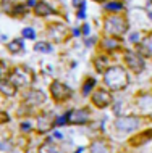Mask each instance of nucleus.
Wrapping results in <instances>:
<instances>
[{
	"label": "nucleus",
	"mask_w": 152,
	"mask_h": 153,
	"mask_svg": "<svg viewBox=\"0 0 152 153\" xmlns=\"http://www.w3.org/2000/svg\"><path fill=\"white\" fill-rule=\"evenodd\" d=\"M104 82L110 90H123L130 84V76L123 66H110L104 73Z\"/></svg>",
	"instance_id": "f257e3e1"
},
{
	"label": "nucleus",
	"mask_w": 152,
	"mask_h": 153,
	"mask_svg": "<svg viewBox=\"0 0 152 153\" xmlns=\"http://www.w3.org/2000/svg\"><path fill=\"white\" fill-rule=\"evenodd\" d=\"M128 27L130 23L123 15H112L104 21V32L107 37H120L128 31Z\"/></svg>",
	"instance_id": "f03ea898"
},
{
	"label": "nucleus",
	"mask_w": 152,
	"mask_h": 153,
	"mask_svg": "<svg viewBox=\"0 0 152 153\" xmlns=\"http://www.w3.org/2000/svg\"><path fill=\"white\" fill-rule=\"evenodd\" d=\"M10 82H13L16 87H29L34 82V74L29 68L24 66H15L11 69V76H10Z\"/></svg>",
	"instance_id": "7ed1b4c3"
},
{
	"label": "nucleus",
	"mask_w": 152,
	"mask_h": 153,
	"mask_svg": "<svg viewBox=\"0 0 152 153\" xmlns=\"http://www.w3.org/2000/svg\"><path fill=\"white\" fill-rule=\"evenodd\" d=\"M50 95H52V98L55 102H67L71 98V95H73V90L68 87L65 82H61V81H52L50 82Z\"/></svg>",
	"instance_id": "20e7f679"
},
{
	"label": "nucleus",
	"mask_w": 152,
	"mask_h": 153,
	"mask_svg": "<svg viewBox=\"0 0 152 153\" xmlns=\"http://www.w3.org/2000/svg\"><path fill=\"white\" fill-rule=\"evenodd\" d=\"M125 63L128 66V69H131V71L136 73V74L142 73L146 68V61L138 52H126L125 53Z\"/></svg>",
	"instance_id": "39448f33"
},
{
	"label": "nucleus",
	"mask_w": 152,
	"mask_h": 153,
	"mask_svg": "<svg viewBox=\"0 0 152 153\" xmlns=\"http://www.w3.org/2000/svg\"><path fill=\"white\" fill-rule=\"evenodd\" d=\"M139 126H141V119L138 116H120L118 119H115V127L121 132L136 131Z\"/></svg>",
	"instance_id": "423d86ee"
},
{
	"label": "nucleus",
	"mask_w": 152,
	"mask_h": 153,
	"mask_svg": "<svg viewBox=\"0 0 152 153\" xmlns=\"http://www.w3.org/2000/svg\"><path fill=\"white\" fill-rule=\"evenodd\" d=\"M49 37L53 40V42H63L65 39L68 37V27L63 26L60 23H53L47 27Z\"/></svg>",
	"instance_id": "0eeeda50"
},
{
	"label": "nucleus",
	"mask_w": 152,
	"mask_h": 153,
	"mask_svg": "<svg viewBox=\"0 0 152 153\" xmlns=\"http://www.w3.org/2000/svg\"><path fill=\"white\" fill-rule=\"evenodd\" d=\"M91 100L92 103L97 106V108H107V106L112 103V94L109 92V90H105V89H97L96 92L92 94V97H91Z\"/></svg>",
	"instance_id": "6e6552de"
},
{
	"label": "nucleus",
	"mask_w": 152,
	"mask_h": 153,
	"mask_svg": "<svg viewBox=\"0 0 152 153\" xmlns=\"http://www.w3.org/2000/svg\"><path fill=\"white\" fill-rule=\"evenodd\" d=\"M91 118V111L88 108H81V110H71L70 111V124H76V126H81V124H86Z\"/></svg>",
	"instance_id": "1a4fd4ad"
},
{
	"label": "nucleus",
	"mask_w": 152,
	"mask_h": 153,
	"mask_svg": "<svg viewBox=\"0 0 152 153\" xmlns=\"http://www.w3.org/2000/svg\"><path fill=\"white\" fill-rule=\"evenodd\" d=\"M24 102L31 106H39L46 102V94L39 89H31L26 92V95H24Z\"/></svg>",
	"instance_id": "9d476101"
},
{
	"label": "nucleus",
	"mask_w": 152,
	"mask_h": 153,
	"mask_svg": "<svg viewBox=\"0 0 152 153\" xmlns=\"http://www.w3.org/2000/svg\"><path fill=\"white\" fill-rule=\"evenodd\" d=\"M53 124H55V119H53L52 113H42L37 116V131L39 132H47Z\"/></svg>",
	"instance_id": "9b49d317"
},
{
	"label": "nucleus",
	"mask_w": 152,
	"mask_h": 153,
	"mask_svg": "<svg viewBox=\"0 0 152 153\" xmlns=\"http://www.w3.org/2000/svg\"><path fill=\"white\" fill-rule=\"evenodd\" d=\"M138 53L142 58H152V39L146 37L138 44Z\"/></svg>",
	"instance_id": "f8f14e48"
},
{
	"label": "nucleus",
	"mask_w": 152,
	"mask_h": 153,
	"mask_svg": "<svg viewBox=\"0 0 152 153\" xmlns=\"http://www.w3.org/2000/svg\"><path fill=\"white\" fill-rule=\"evenodd\" d=\"M52 13H55V10L47 2H37L34 5V15L36 16H49Z\"/></svg>",
	"instance_id": "ddd939ff"
},
{
	"label": "nucleus",
	"mask_w": 152,
	"mask_h": 153,
	"mask_svg": "<svg viewBox=\"0 0 152 153\" xmlns=\"http://www.w3.org/2000/svg\"><path fill=\"white\" fill-rule=\"evenodd\" d=\"M121 45V40L118 37H104L100 42V47L105 50H118Z\"/></svg>",
	"instance_id": "4468645a"
},
{
	"label": "nucleus",
	"mask_w": 152,
	"mask_h": 153,
	"mask_svg": "<svg viewBox=\"0 0 152 153\" xmlns=\"http://www.w3.org/2000/svg\"><path fill=\"white\" fill-rule=\"evenodd\" d=\"M94 68H96V71L97 73H105L107 69L110 68L109 66V58H107L105 55H99V56H96L94 58Z\"/></svg>",
	"instance_id": "2eb2a0df"
},
{
	"label": "nucleus",
	"mask_w": 152,
	"mask_h": 153,
	"mask_svg": "<svg viewBox=\"0 0 152 153\" xmlns=\"http://www.w3.org/2000/svg\"><path fill=\"white\" fill-rule=\"evenodd\" d=\"M89 150L91 153H110V147L105 140H94Z\"/></svg>",
	"instance_id": "dca6fc26"
},
{
	"label": "nucleus",
	"mask_w": 152,
	"mask_h": 153,
	"mask_svg": "<svg viewBox=\"0 0 152 153\" xmlns=\"http://www.w3.org/2000/svg\"><path fill=\"white\" fill-rule=\"evenodd\" d=\"M16 90H18V87H16L13 82H10V81L0 82V92H2L3 95H7V97H13V95L16 94Z\"/></svg>",
	"instance_id": "f3484780"
},
{
	"label": "nucleus",
	"mask_w": 152,
	"mask_h": 153,
	"mask_svg": "<svg viewBox=\"0 0 152 153\" xmlns=\"http://www.w3.org/2000/svg\"><path fill=\"white\" fill-rule=\"evenodd\" d=\"M11 66L7 63L5 60H0V82L3 81H10V76H11Z\"/></svg>",
	"instance_id": "a211bd4d"
},
{
	"label": "nucleus",
	"mask_w": 152,
	"mask_h": 153,
	"mask_svg": "<svg viewBox=\"0 0 152 153\" xmlns=\"http://www.w3.org/2000/svg\"><path fill=\"white\" fill-rule=\"evenodd\" d=\"M151 139H152V131H146V132H142V134L136 135V137H133L130 140V143L131 145H142V143H146L147 140H151Z\"/></svg>",
	"instance_id": "6ab92c4d"
},
{
	"label": "nucleus",
	"mask_w": 152,
	"mask_h": 153,
	"mask_svg": "<svg viewBox=\"0 0 152 153\" xmlns=\"http://www.w3.org/2000/svg\"><path fill=\"white\" fill-rule=\"evenodd\" d=\"M7 48H8V52H10L11 55H16V53H21V52H23V48H24L23 40H21V39H15V40H11V42L7 45Z\"/></svg>",
	"instance_id": "aec40b11"
},
{
	"label": "nucleus",
	"mask_w": 152,
	"mask_h": 153,
	"mask_svg": "<svg viewBox=\"0 0 152 153\" xmlns=\"http://www.w3.org/2000/svg\"><path fill=\"white\" fill-rule=\"evenodd\" d=\"M39 153H61V150L55 145V143H52L50 140H47V142H44L42 145L39 147Z\"/></svg>",
	"instance_id": "412c9836"
},
{
	"label": "nucleus",
	"mask_w": 152,
	"mask_h": 153,
	"mask_svg": "<svg viewBox=\"0 0 152 153\" xmlns=\"http://www.w3.org/2000/svg\"><path fill=\"white\" fill-rule=\"evenodd\" d=\"M34 50L36 52H42V53H50L52 52V45L49 42H37L34 45Z\"/></svg>",
	"instance_id": "4be33fe9"
},
{
	"label": "nucleus",
	"mask_w": 152,
	"mask_h": 153,
	"mask_svg": "<svg viewBox=\"0 0 152 153\" xmlns=\"http://www.w3.org/2000/svg\"><path fill=\"white\" fill-rule=\"evenodd\" d=\"M105 10L110 11V13H117V11H121L123 10V5L120 2H109L105 5Z\"/></svg>",
	"instance_id": "5701e85b"
},
{
	"label": "nucleus",
	"mask_w": 152,
	"mask_h": 153,
	"mask_svg": "<svg viewBox=\"0 0 152 153\" xmlns=\"http://www.w3.org/2000/svg\"><path fill=\"white\" fill-rule=\"evenodd\" d=\"M94 84H96V79L94 77H88V79L84 81V85H83V95H89V92L92 90Z\"/></svg>",
	"instance_id": "b1692460"
},
{
	"label": "nucleus",
	"mask_w": 152,
	"mask_h": 153,
	"mask_svg": "<svg viewBox=\"0 0 152 153\" xmlns=\"http://www.w3.org/2000/svg\"><path fill=\"white\" fill-rule=\"evenodd\" d=\"M11 16H19V15H26V8H24V5H16L15 10L10 11Z\"/></svg>",
	"instance_id": "393cba45"
},
{
	"label": "nucleus",
	"mask_w": 152,
	"mask_h": 153,
	"mask_svg": "<svg viewBox=\"0 0 152 153\" xmlns=\"http://www.w3.org/2000/svg\"><path fill=\"white\" fill-rule=\"evenodd\" d=\"M68 119H70V111L65 114V116H60V118L55 119V126H65V124L68 123Z\"/></svg>",
	"instance_id": "a878e982"
},
{
	"label": "nucleus",
	"mask_w": 152,
	"mask_h": 153,
	"mask_svg": "<svg viewBox=\"0 0 152 153\" xmlns=\"http://www.w3.org/2000/svg\"><path fill=\"white\" fill-rule=\"evenodd\" d=\"M21 34H23L24 39H34V29H32V27H24Z\"/></svg>",
	"instance_id": "bb28decb"
},
{
	"label": "nucleus",
	"mask_w": 152,
	"mask_h": 153,
	"mask_svg": "<svg viewBox=\"0 0 152 153\" xmlns=\"http://www.w3.org/2000/svg\"><path fill=\"white\" fill-rule=\"evenodd\" d=\"M8 121H10V116H8L5 111L0 110V124H5V123H8Z\"/></svg>",
	"instance_id": "cd10ccee"
},
{
	"label": "nucleus",
	"mask_w": 152,
	"mask_h": 153,
	"mask_svg": "<svg viewBox=\"0 0 152 153\" xmlns=\"http://www.w3.org/2000/svg\"><path fill=\"white\" fill-rule=\"evenodd\" d=\"M73 5L81 10V8H86V2L84 0H73Z\"/></svg>",
	"instance_id": "c85d7f7f"
},
{
	"label": "nucleus",
	"mask_w": 152,
	"mask_h": 153,
	"mask_svg": "<svg viewBox=\"0 0 152 153\" xmlns=\"http://www.w3.org/2000/svg\"><path fill=\"white\" fill-rule=\"evenodd\" d=\"M0 148H2L3 152H7L8 148H10V143H8L7 140H0Z\"/></svg>",
	"instance_id": "c756f323"
},
{
	"label": "nucleus",
	"mask_w": 152,
	"mask_h": 153,
	"mask_svg": "<svg viewBox=\"0 0 152 153\" xmlns=\"http://www.w3.org/2000/svg\"><path fill=\"white\" fill-rule=\"evenodd\" d=\"M19 127H21V131H24V132H28V131H29L31 129V124L29 123H21V126H19Z\"/></svg>",
	"instance_id": "7c9ffc66"
},
{
	"label": "nucleus",
	"mask_w": 152,
	"mask_h": 153,
	"mask_svg": "<svg viewBox=\"0 0 152 153\" xmlns=\"http://www.w3.org/2000/svg\"><path fill=\"white\" fill-rule=\"evenodd\" d=\"M89 31H91V27H89V24H84V26L81 27V32H83L84 36H89Z\"/></svg>",
	"instance_id": "2f4dec72"
},
{
	"label": "nucleus",
	"mask_w": 152,
	"mask_h": 153,
	"mask_svg": "<svg viewBox=\"0 0 152 153\" xmlns=\"http://www.w3.org/2000/svg\"><path fill=\"white\" fill-rule=\"evenodd\" d=\"M53 137L55 139H63V135H61L60 132H53Z\"/></svg>",
	"instance_id": "473e14b6"
},
{
	"label": "nucleus",
	"mask_w": 152,
	"mask_h": 153,
	"mask_svg": "<svg viewBox=\"0 0 152 153\" xmlns=\"http://www.w3.org/2000/svg\"><path fill=\"white\" fill-rule=\"evenodd\" d=\"M131 40H138V34H136V32H134V34L131 36Z\"/></svg>",
	"instance_id": "72a5a7b5"
},
{
	"label": "nucleus",
	"mask_w": 152,
	"mask_h": 153,
	"mask_svg": "<svg viewBox=\"0 0 152 153\" xmlns=\"http://www.w3.org/2000/svg\"><path fill=\"white\" fill-rule=\"evenodd\" d=\"M73 32H75V34H73V36H79V32H81V31H79V29H75Z\"/></svg>",
	"instance_id": "f704fd0d"
},
{
	"label": "nucleus",
	"mask_w": 152,
	"mask_h": 153,
	"mask_svg": "<svg viewBox=\"0 0 152 153\" xmlns=\"http://www.w3.org/2000/svg\"><path fill=\"white\" fill-rule=\"evenodd\" d=\"M94 2H104V0H94Z\"/></svg>",
	"instance_id": "c9c22d12"
},
{
	"label": "nucleus",
	"mask_w": 152,
	"mask_h": 153,
	"mask_svg": "<svg viewBox=\"0 0 152 153\" xmlns=\"http://www.w3.org/2000/svg\"><path fill=\"white\" fill-rule=\"evenodd\" d=\"M149 16H151V19H152V13H149Z\"/></svg>",
	"instance_id": "e433bc0d"
}]
</instances>
